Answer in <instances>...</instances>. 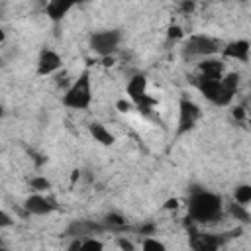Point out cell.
I'll list each match as a JSON object with an SVG mask.
<instances>
[{"instance_id":"1","label":"cell","mask_w":251,"mask_h":251,"mask_svg":"<svg viewBox=\"0 0 251 251\" xmlns=\"http://www.w3.org/2000/svg\"><path fill=\"white\" fill-rule=\"evenodd\" d=\"M192 84L212 104L227 106V104H231V100L239 88V73H226L222 78H206V76L196 75L192 78Z\"/></svg>"},{"instance_id":"2","label":"cell","mask_w":251,"mask_h":251,"mask_svg":"<svg viewBox=\"0 0 251 251\" xmlns=\"http://www.w3.org/2000/svg\"><path fill=\"white\" fill-rule=\"evenodd\" d=\"M188 216L196 224H212L224 216V200L220 194L204 190V188H194L188 196L186 202Z\"/></svg>"},{"instance_id":"3","label":"cell","mask_w":251,"mask_h":251,"mask_svg":"<svg viewBox=\"0 0 251 251\" xmlns=\"http://www.w3.org/2000/svg\"><path fill=\"white\" fill-rule=\"evenodd\" d=\"M90 102H92V82H90V73L84 71L65 90L63 104L71 110H86L90 106Z\"/></svg>"},{"instance_id":"4","label":"cell","mask_w":251,"mask_h":251,"mask_svg":"<svg viewBox=\"0 0 251 251\" xmlns=\"http://www.w3.org/2000/svg\"><path fill=\"white\" fill-rule=\"evenodd\" d=\"M218 51H222V45L218 39L204 35V33H194L182 45V59L184 61H194V59L202 61V59L216 55Z\"/></svg>"},{"instance_id":"5","label":"cell","mask_w":251,"mask_h":251,"mask_svg":"<svg viewBox=\"0 0 251 251\" xmlns=\"http://www.w3.org/2000/svg\"><path fill=\"white\" fill-rule=\"evenodd\" d=\"M120 41H122L120 29H98V31H92L90 33L88 47L98 57L106 59V57H110V55H114L118 51Z\"/></svg>"},{"instance_id":"6","label":"cell","mask_w":251,"mask_h":251,"mask_svg":"<svg viewBox=\"0 0 251 251\" xmlns=\"http://www.w3.org/2000/svg\"><path fill=\"white\" fill-rule=\"evenodd\" d=\"M126 94H127L129 102L143 114H149V110H153V106H155V100L147 94V78L143 75H135L127 80Z\"/></svg>"},{"instance_id":"7","label":"cell","mask_w":251,"mask_h":251,"mask_svg":"<svg viewBox=\"0 0 251 251\" xmlns=\"http://www.w3.org/2000/svg\"><path fill=\"white\" fill-rule=\"evenodd\" d=\"M200 116H202L200 106H198L194 100H190V98L182 96V98H180V102H178V124H176V135H184V133H188L190 129H194V126L198 124Z\"/></svg>"},{"instance_id":"8","label":"cell","mask_w":251,"mask_h":251,"mask_svg":"<svg viewBox=\"0 0 251 251\" xmlns=\"http://www.w3.org/2000/svg\"><path fill=\"white\" fill-rule=\"evenodd\" d=\"M226 235L222 233H206V231H190L188 243L192 251H220L226 245Z\"/></svg>"},{"instance_id":"9","label":"cell","mask_w":251,"mask_h":251,"mask_svg":"<svg viewBox=\"0 0 251 251\" xmlns=\"http://www.w3.org/2000/svg\"><path fill=\"white\" fill-rule=\"evenodd\" d=\"M55 208H57V204H55L53 198H47V196L37 194V192L29 194V196L24 200V210H25L29 216H47V214H51Z\"/></svg>"},{"instance_id":"10","label":"cell","mask_w":251,"mask_h":251,"mask_svg":"<svg viewBox=\"0 0 251 251\" xmlns=\"http://www.w3.org/2000/svg\"><path fill=\"white\" fill-rule=\"evenodd\" d=\"M63 67V59L59 57L57 51L53 49H41L39 57H37V75L39 76H51L55 75L59 69Z\"/></svg>"},{"instance_id":"11","label":"cell","mask_w":251,"mask_h":251,"mask_svg":"<svg viewBox=\"0 0 251 251\" xmlns=\"http://www.w3.org/2000/svg\"><path fill=\"white\" fill-rule=\"evenodd\" d=\"M104 231V226L102 224H96L92 220H76L73 224H69L67 227V233L73 237V239H86V237H94L96 233Z\"/></svg>"},{"instance_id":"12","label":"cell","mask_w":251,"mask_h":251,"mask_svg":"<svg viewBox=\"0 0 251 251\" xmlns=\"http://www.w3.org/2000/svg\"><path fill=\"white\" fill-rule=\"evenodd\" d=\"M249 47H251V43L247 39H235V41H229L222 47V55L226 59H235V61L247 63L249 61Z\"/></svg>"},{"instance_id":"13","label":"cell","mask_w":251,"mask_h":251,"mask_svg":"<svg viewBox=\"0 0 251 251\" xmlns=\"http://www.w3.org/2000/svg\"><path fill=\"white\" fill-rule=\"evenodd\" d=\"M196 75L198 76H206V78H222L226 75V69H224V63L220 59L208 57V59H202L198 63Z\"/></svg>"},{"instance_id":"14","label":"cell","mask_w":251,"mask_h":251,"mask_svg":"<svg viewBox=\"0 0 251 251\" xmlns=\"http://www.w3.org/2000/svg\"><path fill=\"white\" fill-rule=\"evenodd\" d=\"M73 6L75 4L73 2H67V0H53V2H47L45 4V14H47V18L53 24H59L73 10Z\"/></svg>"},{"instance_id":"15","label":"cell","mask_w":251,"mask_h":251,"mask_svg":"<svg viewBox=\"0 0 251 251\" xmlns=\"http://www.w3.org/2000/svg\"><path fill=\"white\" fill-rule=\"evenodd\" d=\"M88 131H90V135L94 137V141H98V143H102V145H114V141H116L114 133H112L104 124H100V122L88 124Z\"/></svg>"},{"instance_id":"16","label":"cell","mask_w":251,"mask_h":251,"mask_svg":"<svg viewBox=\"0 0 251 251\" xmlns=\"http://www.w3.org/2000/svg\"><path fill=\"white\" fill-rule=\"evenodd\" d=\"M102 226H104V229H114V231H118V229H124V227L127 226V222H126V218H124L122 214L110 212V214H106Z\"/></svg>"},{"instance_id":"17","label":"cell","mask_w":251,"mask_h":251,"mask_svg":"<svg viewBox=\"0 0 251 251\" xmlns=\"http://www.w3.org/2000/svg\"><path fill=\"white\" fill-rule=\"evenodd\" d=\"M233 202H235V204H241V206H247V204L251 202V186H249V184H239V186H235Z\"/></svg>"},{"instance_id":"18","label":"cell","mask_w":251,"mask_h":251,"mask_svg":"<svg viewBox=\"0 0 251 251\" xmlns=\"http://www.w3.org/2000/svg\"><path fill=\"white\" fill-rule=\"evenodd\" d=\"M29 186H31V190H33V192L41 194V192H45V190H49V188H51V182H49V178H45V176H31Z\"/></svg>"},{"instance_id":"19","label":"cell","mask_w":251,"mask_h":251,"mask_svg":"<svg viewBox=\"0 0 251 251\" xmlns=\"http://www.w3.org/2000/svg\"><path fill=\"white\" fill-rule=\"evenodd\" d=\"M227 212L235 218V220H239V222H249V212H247V206H241V204H229V208H227Z\"/></svg>"},{"instance_id":"20","label":"cell","mask_w":251,"mask_h":251,"mask_svg":"<svg viewBox=\"0 0 251 251\" xmlns=\"http://www.w3.org/2000/svg\"><path fill=\"white\" fill-rule=\"evenodd\" d=\"M141 251H167V247L157 237H145L141 243Z\"/></svg>"},{"instance_id":"21","label":"cell","mask_w":251,"mask_h":251,"mask_svg":"<svg viewBox=\"0 0 251 251\" xmlns=\"http://www.w3.org/2000/svg\"><path fill=\"white\" fill-rule=\"evenodd\" d=\"M80 251H104V243L98 237H86L80 243Z\"/></svg>"},{"instance_id":"22","label":"cell","mask_w":251,"mask_h":251,"mask_svg":"<svg viewBox=\"0 0 251 251\" xmlns=\"http://www.w3.org/2000/svg\"><path fill=\"white\" fill-rule=\"evenodd\" d=\"M10 226H14V220H12V216L0 208V227H10Z\"/></svg>"},{"instance_id":"23","label":"cell","mask_w":251,"mask_h":251,"mask_svg":"<svg viewBox=\"0 0 251 251\" xmlns=\"http://www.w3.org/2000/svg\"><path fill=\"white\" fill-rule=\"evenodd\" d=\"M118 247H120V251H133V243L126 237H118Z\"/></svg>"},{"instance_id":"24","label":"cell","mask_w":251,"mask_h":251,"mask_svg":"<svg viewBox=\"0 0 251 251\" xmlns=\"http://www.w3.org/2000/svg\"><path fill=\"white\" fill-rule=\"evenodd\" d=\"M169 37H171V39L182 37V29H180L178 25H171V27H169Z\"/></svg>"},{"instance_id":"25","label":"cell","mask_w":251,"mask_h":251,"mask_svg":"<svg viewBox=\"0 0 251 251\" xmlns=\"http://www.w3.org/2000/svg\"><path fill=\"white\" fill-rule=\"evenodd\" d=\"M116 106L120 108V112H129V110L133 108V104H131V102H126V100H120Z\"/></svg>"},{"instance_id":"26","label":"cell","mask_w":251,"mask_h":251,"mask_svg":"<svg viewBox=\"0 0 251 251\" xmlns=\"http://www.w3.org/2000/svg\"><path fill=\"white\" fill-rule=\"evenodd\" d=\"M80 243H82V239H71L67 251H80Z\"/></svg>"},{"instance_id":"27","label":"cell","mask_w":251,"mask_h":251,"mask_svg":"<svg viewBox=\"0 0 251 251\" xmlns=\"http://www.w3.org/2000/svg\"><path fill=\"white\" fill-rule=\"evenodd\" d=\"M194 8H196V4H194V2H182V4H180V10H182L184 14H190Z\"/></svg>"},{"instance_id":"28","label":"cell","mask_w":251,"mask_h":251,"mask_svg":"<svg viewBox=\"0 0 251 251\" xmlns=\"http://www.w3.org/2000/svg\"><path fill=\"white\" fill-rule=\"evenodd\" d=\"M233 116H235V118H243V108H241V106H237V108L233 110Z\"/></svg>"},{"instance_id":"29","label":"cell","mask_w":251,"mask_h":251,"mask_svg":"<svg viewBox=\"0 0 251 251\" xmlns=\"http://www.w3.org/2000/svg\"><path fill=\"white\" fill-rule=\"evenodd\" d=\"M4 37H6V35H4V31H2V29H0V43H2V41H4Z\"/></svg>"},{"instance_id":"30","label":"cell","mask_w":251,"mask_h":251,"mask_svg":"<svg viewBox=\"0 0 251 251\" xmlns=\"http://www.w3.org/2000/svg\"><path fill=\"white\" fill-rule=\"evenodd\" d=\"M0 251H8V249L4 247V243H2V241H0Z\"/></svg>"},{"instance_id":"31","label":"cell","mask_w":251,"mask_h":251,"mask_svg":"<svg viewBox=\"0 0 251 251\" xmlns=\"http://www.w3.org/2000/svg\"><path fill=\"white\" fill-rule=\"evenodd\" d=\"M4 116V108H2V104H0V118Z\"/></svg>"}]
</instances>
